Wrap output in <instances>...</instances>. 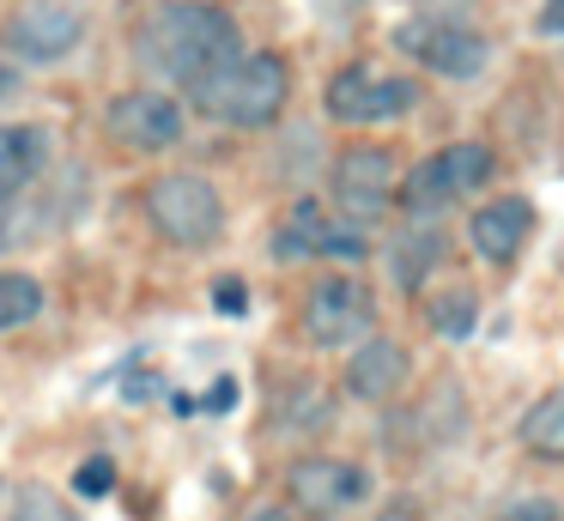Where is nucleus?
Segmentation results:
<instances>
[{"label": "nucleus", "mask_w": 564, "mask_h": 521, "mask_svg": "<svg viewBox=\"0 0 564 521\" xmlns=\"http://www.w3.org/2000/svg\"><path fill=\"white\" fill-rule=\"evenodd\" d=\"M134 55L140 67L188 91L207 73H219L231 55H243V24L213 0H171V7L147 12V24L134 31Z\"/></svg>", "instance_id": "nucleus-1"}, {"label": "nucleus", "mask_w": 564, "mask_h": 521, "mask_svg": "<svg viewBox=\"0 0 564 521\" xmlns=\"http://www.w3.org/2000/svg\"><path fill=\"white\" fill-rule=\"evenodd\" d=\"M188 97H195V109L207 121H219V128L256 133V128H268V121L285 116V104H292V67H285L273 48H243V55H231L219 73L188 85Z\"/></svg>", "instance_id": "nucleus-2"}, {"label": "nucleus", "mask_w": 564, "mask_h": 521, "mask_svg": "<svg viewBox=\"0 0 564 521\" xmlns=\"http://www.w3.org/2000/svg\"><path fill=\"white\" fill-rule=\"evenodd\" d=\"M498 176V152L486 140H455L443 152L419 158L401 182H394V206L406 218H443L455 200H474V194L491 188Z\"/></svg>", "instance_id": "nucleus-3"}, {"label": "nucleus", "mask_w": 564, "mask_h": 521, "mask_svg": "<svg viewBox=\"0 0 564 521\" xmlns=\"http://www.w3.org/2000/svg\"><path fill=\"white\" fill-rule=\"evenodd\" d=\"M147 218L171 249H213L225 230V200L207 176L171 170V176L147 182Z\"/></svg>", "instance_id": "nucleus-4"}, {"label": "nucleus", "mask_w": 564, "mask_h": 521, "mask_svg": "<svg viewBox=\"0 0 564 521\" xmlns=\"http://www.w3.org/2000/svg\"><path fill=\"white\" fill-rule=\"evenodd\" d=\"M322 109H328L334 121H346V128L401 121V116H413V109H419V79L352 61V67H340V73L328 79V91H322Z\"/></svg>", "instance_id": "nucleus-5"}, {"label": "nucleus", "mask_w": 564, "mask_h": 521, "mask_svg": "<svg viewBox=\"0 0 564 521\" xmlns=\"http://www.w3.org/2000/svg\"><path fill=\"white\" fill-rule=\"evenodd\" d=\"M394 48H401L406 61H419L425 73H437V79H474L491 61V36H479L467 19H443V12L406 19L401 31H394Z\"/></svg>", "instance_id": "nucleus-6"}, {"label": "nucleus", "mask_w": 564, "mask_h": 521, "mask_svg": "<svg viewBox=\"0 0 564 521\" xmlns=\"http://www.w3.org/2000/svg\"><path fill=\"white\" fill-rule=\"evenodd\" d=\"M365 334H377V297L358 273H328L310 285L304 297V339L316 351H340L358 346Z\"/></svg>", "instance_id": "nucleus-7"}, {"label": "nucleus", "mask_w": 564, "mask_h": 521, "mask_svg": "<svg viewBox=\"0 0 564 521\" xmlns=\"http://www.w3.org/2000/svg\"><path fill=\"white\" fill-rule=\"evenodd\" d=\"M86 43V12L74 0H19L7 19V55L19 67H62Z\"/></svg>", "instance_id": "nucleus-8"}, {"label": "nucleus", "mask_w": 564, "mask_h": 521, "mask_svg": "<svg viewBox=\"0 0 564 521\" xmlns=\"http://www.w3.org/2000/svg\"><path fill=\"white\" fill-rule=\"evenodd\" d=\"M370 497V473L340 455H304L285 467V503L304 521H334Z\"/></svg>", "instance_id": "nucleus-9"}, {"label": "nucleus", "mask_w": 564, "mask_h": 521, "mask_svg": "<svg viewBox=\"0 0 564 521\" xmlns=\"http://www.w3.org/2000/svg\"><path fill=\"white\" fill-rule=\"evenodd\" d=\"M394 182H401V170H394L389 145H346V152L334 158V170H328L334 206H340V218H352V225H377V218H389Z\"/></svg>", "instance_id": "nucleus-10"}, {"label": "nucleus", "mask_w": 564, "mask_h": 521, "mask_svg": "<svg viewBox=\"0 0 564 521\" xmlns=\"http://www.w3.org/2000/svg\"><path fill=\"white\" fill-rule=\"evenodd\" d=\"M183 104L164 91H152V85H134V91H122L110 104V140L122 145V152H140V158H159L171 152V145H183Z\"/></svg>", "instance_id": "nucleus-11"}, {"label": "nucleus", "mask_w": 564, "mask_h": 521, "mask_svg": "<svg viewBox=\"0 0 564 521\" xmlns=\"http://www.w3.org/2000/svg\"><path fill=\"white\" fill-rule=\"evenodd\" d=\"M413 382V351L389 334H365L358 346H346V363H340V388L346 400H365V406H389V400L406 394Z\"/></svg>", "instance_id": "nucleus-12"}, {"label": "nucleus", "mask_w": 564, "mask_h": 521, "mask_svg": "<svg viewBox=\"0 0 564 521\" xmlns=\"http://www.w3.org/2000/svg\"><path fill=\"white\" fill-rule=\"evenodd\" d=\"M528 237H534V206H528L522 194L479 200L474 218H467V242H474V254H479V261H491V267L516 261V254L528 249Z\"/></svg>", "instance_id": "nucleus-13"}, {"label": "nucleus", "mask_w": 564, "mask_h": 521, "mask_svg": "<svg viewBox=\"0 0 564 521\" xmlns=\"http://www.w3.org/2000/svg\"><path fill=\"white\" fill-rule=\"evenodd\" d=\"M382 261H389V279L401 291H425L437 279V267L449 261V230H443V218H406L389 237Z\"/></svg>", "instance_id": "nucleus-14"}, {"label": "nucleus", "mask_w": 564, "mask_h": 521, "mask_svg": "<svg viewBox=\"0 0 564 521\" xmlns=\"http://www.w3.org/2000/svg\"><path fill=\"white\" fill-rule=\"evenodd\" d=\"M467 424V406H462V388L443 382L437 394H425L413 412H401L394 419V431H382V443L394 448H431V443H455Z\"/></svg>", "instance_id": "nucleus-15"}, {"label": "nucleus", "mask_w": 564, "mask_h": 521, "mask_svg": "<svg viewBox=\"0 0 564 521\" xmlns=\"http://www.w3.org/2000/svg\"><path fill=\"white\" fill-rule=\"evenodd\" d=\"M50 158H55L50 128H37V121H7L0 128V206L31 194V182L50 170Z\"/></svg>", "instance_id": "nucleus-16"}, {"label": "nucleus", "mask_w": 564, "mask_h": 521, "mask_svg": "<svg viewBox=\"0 0 564 521\" xmlns=\"http://www.w3.org/2000/svg\"><path fill=\"white\" fill-rule=\"evenodd\" d=\"M322 230H328V206H322V200H292L280 218H273L268 254H273L280 267L316 261V254H322Z\"/></svg>", "instance_id": "nucleus-17"}, {"label": "nucleus", "mask_w": 564, "mask_h": 521, "mask_svg": "<svg viewBox=\"0 0 564 521\" xmlns=\"http://www.w3.org/2000/svg\"><path fill=\"white\" fill-rule=\"evenodd\" d=\"M425 327L437 339H467L479 327V291L474 285H437L425 297Z\"/></svg>", "instance_id": "nucleus-18"}, {"label": "nucleus", "mask_w": 564, "mask_h": 521, "mask_svg": "<svg viewBox=\"0 0 564 521\" xmlns=\"http://www.w3.org/2000/svg\"><path fill=\"white\" fill-rule=\"evenodd\" d=\"M522 448L540 460H564V388L540 394L534 406L522 412Z\"/></svg>", "instance_id": "nucleus-19"}, {"label": "nucleus", "mask_w": 564, "mask_h": 521, "mask_svg": "<svg viewBox=\"0 0 564 521\" xmlns=\"http://www.w3.org/2000/svg\"><path fill=\"white\" fill-rule=\"evenodd\" d=\"M43 315V279L37 273H0V334L31 327Z\"/></svg>", "instance_id": "nucleus-20"}, {"label": "nucleus", "mask_w": 564, "mask_h": 521, "mask_svg": "<svg viewBox=\"0 0 564 521\" xmlns=\"http://www.w3.org/2000/svg\"><path fill=\"white\" fill-rule=\"evenodd\" d=\"M322 254L328 261H365L370 254V225H352V218H328V230H322Z\"/></svg>", "instance_id": "nucleus-21"}, {"label": "nucleus", "mask_w": 564, "mask_h": 521, "mask_svg": "<svg viewBox=\"0 0 564 521\" xmlns=\"http://www.w3.org/2000/svg\"><path fill=\"white\" fill-rule=\"evenodd\" d=\"M13 521H74V515H67L62 497H50V485H19Z\"/></svg>", "instance_id": "nucleus-22"}, {"label": "nucleus", "mask_w": 564, "mask_h": 521, "mask_svg": "<svg viewBox=\"0 0 564 521\" xmlns=\"http://www.w3.org/2000/svg\"><path fill=\"white\" fill-rule=\"evenodd\" d=\"M74 491H79V497H110V491H116V460H110V455H91V460H79V473H74Z\"/></svg>", "instance_id": "nucleus-23"}, {"label": "nucleus", "mask_w": 564, "mask_h": 521, "mask_svg": "<svg viewBox=\"0 0 564 521\" xmlns=\"http://www.w3.org/2000/svg\"><path fill=\"white\" fill-rule=\"evenodd\" d=\"M213 303H219L225 315H243L249 310V285L243 279H219V285H213Z\"/></svg>", "instance_id": "nucleus-24"}, {"label": "nucleus", "mask_w": 564, "mask_h": 521, "mask_svg": "<svg viewBox=\"0 0 564 521\" xmlns=\"http://www.w3.org/2000/svg\"><path fill=\"white\" fill-rule=\"evenodd\" d=\"M534 31L540 36H564V0H546V7L534 12Z\"/></svg>", "instance_id": "nucleus-25"}, {"label": "nucleus", "mask_w": 564, "mask_h": 521, "mask_svg": "<svg viewBox=\"0 0 564 521\" xmlns=\"http://www.w3.org/2000/svg\"><path fill=\"white\" fill-rule=\"evenodd\" d=\"M503 521H564V509L558 503H522V509H510Z\"/></svg>", "instance_id": "nucleus-26"}, {"label": "nucleus", "mask_w": 564, "mask_h": 521, "mask_svg": "<svg viewBox=\"0 0 564 521\" xmlns=\"http://www.w3.org/2000/svg\"><path fill=\"white\" fill-rule=\"evenodd\" d=\"M13 91H19V61L7 55V48H0V104H7Z\"/></svg>", "instance_id": "nucleus-27"}, {"label": "nucleus", "mask_w": 564, "mask_h": 521, "mask_svg": "<svg viewBox=\"0 0 564 521\" xmlns=\"http://www.w3.org/2000/svg\"><path fill=\"white\" fill-rule=\"evenodd\" d=\"M419 7H425V12H443V19H462L474 0H419Z\"/></svg>", "instance_id": "nucleus-28"}, {"label": "nucleus", "mask_w": 564, "mask_h": 521, "mask_svg": "<svg viewBox=\"0 0 564 521\" xmlns=\"http://www.w3.org/2000/svg\"><path fill=\"white\" fill-rule=\"evenodd\" d=\"M249 521H304V515H297L292 503H268V509H256Z\"/></svg>", "instance_id": "nucleus-29"}]
</instances>
